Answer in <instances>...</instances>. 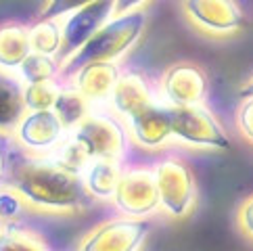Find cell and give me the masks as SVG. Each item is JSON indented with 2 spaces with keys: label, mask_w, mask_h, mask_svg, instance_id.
<instances>
[{
  "label": "cell",
  "mask_w": 253,
  "mask_h": 251,
  "mask_svg": "<svg viewBox=\"0 0 253 251\" xmlns=\"http://www.w3.org/2000/svg\"><path fill=\"white\" fill-rule=\"evenodd\" d=\"M184 11L199 30L211 36L234 34L245 21L237 0H184Z\"/></svg>",
  "instance_id": "9c48e42d"
},
{
  "label": "cell",
  "mask_w": 253,
  "mask_h": 251,
  "mask_svg": "<svg viewBox=\"0 0 253 251\" xmlns=\"http://www.w3.org/2000/svg\"><path fill=\"white\" fill-rule=\"evenodd\" d=\"M0 228H2V222H0Z\"/></svg>",
  "instance_id": "f546056e"
},
{
  "label": "cell",
  "mask_w": 253,
  "mask_h": 251,
  "mask_svg": "<svg viewBox=\"0 0 253 251\" xmlns=\"http://www.w3.org/2000/svg\"><path fill=\"white\" fill-rule=\"evenodd\" d=\"M161 90L169 107L201 105L207 94V76L195 63H176L166 71Z\"/></svg>",
  "instance_id": "30bf717a"
},
{
  "label": "cell",
  "mask_w": 253,
  "mask_h": 251,
  "mask_svg": "<svg viewBox=\"0 0 253 251\" xmlns=\"http://www.w3.org/2000/svg\"><path fill=\"white\" fill-rule=\"evenodd\" d=\"M239 130L247 140L253 142V96L245 98V103L239 109Z\"/></svg>",
  "instance_id": "484cf974"
},
{
  "label": "cell",
  "mask_w": 253,
  "mask_h": 251,
  "mask_svg": "<svg viewBox=\"0 0 253 251\" xmlns=\"http://www.w3.org/2000/svg\"><path fill=\"white\" fill-rule=\"evenodd\" d=\"M122 71L115 65V61H96L88 63L74 76V86L82 92L88 101L103 103L113 94V88L120 80Z\"/></svg>",
  "instance_id": "4fadbf2b"
},
{
  "label": "cell",
  "mask_w": 253,
  "mask_h": 251,
  "mask_svg": "<svg viewBox=\"0 0 253 251\" xmlns=\"http://www.w3.org/2000/svg\"><path fill=\"white\" fill-rule=\"evenodd\" d=\"M239 226L241 230L253 239V195L241 205L239 209Z\"/></svg>",
  "instance_id": "4316f807"
},
{
  "label": "cell",
  "mask_w": 253,
  "mask_h": 251,
  "mask_svg": "<svg viewBox=\"0 0 253 251\" xmlns=\"http://www.w3.org/2000/svg\"><path fill=\"white\" fill-rule=\"evenodd\" d=\"M239 94H241L243 98H251V96H253V78L249 80V82H247L245 86L241 88V92H239Z\"/></svg>",
  "instance_id": "f1b7e54d"
},
{
  "label": "cell",
  "mask_w": 253,
  "mask_h": 251,
  "mask_svg": "<svg viewBox=\"0 0 253 251\" xmlns=\"http://www.w3.org/2000/svg\"><path fill=\"white\" fill-rule=\"evenodd\" d=\"M0 251H50L48 245L21 224H4L0 228Z\"/></svg>",
  "instance_id": "44dd1931"
},
{
  "label": "cell",
  "mask_w": 253,
  "mask_h": 251,
  "mask_svg": "<svg viewBox=\"0 0 253 251\" xmlns=\"http://www.w3.org/2000/svg\"><path fill=\"white\" fill-rule=\"evenodd\" d=\"M25 199L11 186H0V222L19 224L25 213Z\"/></svg>",
  "instance_id": "cb8c5ba5"
},
{
  "label": "cell",
  "mask_w": 253,
  "mask_h": 251,
  "mask_svg": "<svg viewBox=\"0 0 253 251\" xmlns=\"http://www.w3.org/2000/svg\"><path fill=\"white\" fill-rule=\"evenodd\" d=\"M132 136L144 149H159L171 136V107L151 103L130 118Z\"/></svg>",
  "instance_id": "7c38bea8"
},
{
  "label": "cell",
  "mask_w": 253,
  "mask_h": 251,
  "mask_svg": "<svg viewBox=\"0 0 253 251\" xmlns=\"http://www.w3.org/2000/svg\"><path fill=\"white\" fill-rule=\"evenodd\" d=\"M74 132L86 142L94 159L120 164L128 149V134L124 124L109 113H90Z\"/></svg>",
  "instance_id": "8992f818"
},
{
  "label": "cell",
  "mask_w": 253,
  "mask_h": 251,
  "mask_svg": "<svg viewBox=\"0 0 253 251\" xmlns=\"http://www.w3.org/2000/svg\"><path fill=\"white\" fill-rule=\"evenodd\" d=\"M30 42L32 50L40 55L57 57L63 42V25L55 21H36L30 28Z\"/></svg>",
  "instance_id": "ffe728a7"
},
{
  "label": "cell",
  "mask_w": 253,
  "mask_h": 251,
  "mask_svg": "<svg viewBox=\"0 0 253 251\" xmlns=\"http://www.w3.org/2000/svg\"><path fill=\"white\" fill-rule=\"evenodd\" d=\"M144 25H147V15L140 8L130 11L126 15H117L115 19L107 21L69 61L63 63L61 76L74 78L88 63L120 59L140 38V34L144 32Z\"/></svg>",
  "instance_id": "7a4b0ae2"
},
{
  "label": "cell",
  "mask_w": 253,
  "mask_h": 251,
  "mask_svg": "<svg viewBox=\"0 0 253 251\" xmlns=\"http://www.w3.org/2000/svg\"><path fill=\"white\" fill-rule=\"evenodd\" d=\"M52 159H57L61 166H65L71 172L84 174L88 166L94 161L90 149L86 147V142L78 136L76 132H71L69 138H63L57 147V153L52 155Z\"/></svg>",
  "instance_id": "d6986e66"
},
{
  "label": "cell",
  "mask_w": 253,
  "mask_h": 251,
  "mask_svg": "<svg viewBox=\"0 0 253 251\" xmlns=\"http://www.w3.org/2000/svg\"><path fill=\"white\" fill-rule=\"evenodd\" d=\"M52 111L57 113V118L61 120L63 126H65V130H76L78 126L90 115V101L78 90L76 86L63 84Z\"/></svg>",
  "instance_id": "ac0fdd59"
},
{
  "label": "cell",
  "mask_w": 253,
  "mask_h": 251,
  "mask_svg": "<svg viewBox=\"0 0 253 251\" xmlns=\"http://www.w3.org/2000/svg\"><path fill=\"white\" fill-rule=\"evenodd\" d=\"M0 134H2V132H0Z\"/></svg>",
  "instance_id": "4dcf8cb0"
},
{
  "label": "cell",
  "mask_w": 253,
  "mask_h": 251,
  "mask_svg": "<svg viewBox=\"0 0 253 251\" xmlns=\"http://www.w3.org/2000/svg\"><path fill=\"white\" fill-rule=\"evenodd\" d=\"M151 103L155 101H153V88L147 78L136 71H126L120 76L111 94V105L117 113L130 120L134 113H138Z\"/></svg>",
  "instance_id": "5bb4252c"
},
{
  "label": "cell",
  "mask_w": 253,
  "mask_h": 251,
  "mask_svg": "<svg viewBox=\"0 0 253 251\" xmlns=\"http://www.w3.org/2000/svg\"><path fill=\"white\" fill-rule=\"evenodd\" d=\"M115 4L117 0H94L92 4L71 13L69 19H65V23H63V42L55 59L59 63H65L74 57L107 21H111Z\"/></svg>",
  "instance_id": "ba28073f"
},
{
  "label": "cell",
  "mask_w": 253,
  "mask_h": 251,
  "mask_svg": "<svg viewBox=\"0 0 253 251\" xmlns=\"http://www.w3.org/2000/svg\"><path fill=\"white\" fill-rule=\"evenodd\" d=\"M155 180L164 209L176 218L186 216L195 205V197H197V186L191 167L184 161L168 157L157 164Z\"/></svg>",
  "instance_id": "5b68a950"
},
{
  "label": "cell",
  "mask_w": 253,
  "mask_h": 251,
  "mask_svg": "<svg viewBox=\"0 0 253 251\" xmlns=\"http://www.w3.org/2000/svg\"><path fill=\"white\" fill-rule=\"evenodd\" d=\"M63 84L57 80H48V82H36L23 86V103L25 111H52Z\"/></svg>",
  "instance_id": "7402d4cb"
},
{
  "label": "cell",
  "mask_w": 253,
  "mask_h": 251,
  "mask_svg": "<svg viewBox=\"0 0 253 251\" xmlns=\"http://www.w3.org/2000/svg\"><path fill=\"white\" fill-rule=\"evenodd\" d=\"M32 52L30 28L13 21L0 25V69L21 67Z\"/></svg>",
  "instance_id": "9a60e30c"
},
{
  "label": "cell",
  "mask_w": 253,
  "mask_h": 251,
  "mask_svg": "<svg viewBox=\"0 0 253 251\" xmlns=\"http://www.w3.org/2000/svg\"><path fill=\"white\" fill-rule=\"evenodd\" d=\"M65 136V126L55 111H28L15 128L17 142L28 151L57 149Z\"/></svg>",
  "instance_id": "8fae6325"
},
{
  "label": "cell",
  "mask_w": 253,
  "mask_h": 251,
  "mask_svg": "<svg viewBox=\"0 0 253 251\" xmlns=\"http://www.w3.org/2000/svg\"><path fill=\"white\" fill-rule=\"evenodd\" d=\"M147 0H117L115 4V15H126L130 11H136L140 4H144Z\"/></svg>",
  "instance_id": "83f0119b"
},
{
  "label": "cell",
  "mask_w": 253,
  "mask_h": 251,
  "mask_svg": "<svg viewBox=\"0 0 253 251\" xmlns=\"http://www.w3.org/2000/svg\"><path fill=\"white\" fill-rule=\"evenodd\" d=\"M4 186L19 193L25 203L46 211H78L94 203L84 174L71 172L52 157H34L17 147L8 161Z\"/></svg>",
  "instance_id": "6da1fadb"
},
{
  "label": "cell",
  "mask_w": 253,
  "mask_h": 251,
  "mask_svg": "<svg viewBox=\"0 0 253 251\" xmlns=\"http://www.w3.org/2000/svg\"><path fill=\"white\" fill-rule=\"evenodd\" d=\"M25 115L23 86L0 71V132H15Z\"/></svg>",
  "instance_id": "2e32d148"
},
{
  "label": "cell",
  "mask_w": 253,
  "mask_h": 251,
  "mask_svg": "<svg viewBox=\"0 0 253 251\" xmlns=\"http://www.w3.org/2000/svg\"><path fill=\"white\" fill-rule=\"evenodd\" d=\"M92 2L94 0H48L36 21H55L57 17L67 15V13H76L80 8H84Z\"/></svg>",
  "instance_id": "d4e9b609"
},
{
  "label": "cell",
  "mask_w": 253,
  "mask_h": 251,
  "mask_svg": "<svg viewBox=\"0 0 253 251\" xmlns=\"http://www.w3.org/2000/svg\"><path fill=\"white\" fill-rule=\"evenodd\" d=\"M151 232L142 218H115L101 224L82 241L78 251H140Z\"/></svg>",
  "instance_id": "52a82bcc"
},
{
  "label": "cell",
  "mask_w": 253,
  "mask_h": 251,
  "mask_svg": "<svg viewBox=\"0 0 253 251\" xmlns=\"http://www.w3.org/2000/svg\"><path fill=\"white\" fill-rule=\"evenodd\" d=\"M171 136L186 145L230 151L232 142L205 105L171 107Z\"/></svg>",
  "instance_id": "3957f363"
},
{
  "label": "cell",
  "mask_w": 253,
  "mask_h": 251,
  "mask_svg": "<svg viewBox=\"0 0 253 251\" xmlns=\"http://www.w3.org/2000/svg\"><path fill=\"white\" fill-rule=\"evenodd\" d=\"M120 176H122L120 164L105 161V159H94L84 172V182L94 199H111L115 195Z\"/></svg>",
  "instance_id": "e0dca14e"
},
{
  "label": "cell",
  "mask_w": 253,
  "mask_h": 251,
  "mask_svg": "<svg viewBox=\"0 0 253 251\" xmlns=\"http://www.w3.org/2000/svg\"><path fill=\"white\" fill-rule=\"evenodd\" d=\"M61 63L55 57L48 55H40V52H32V55L23 61L21 69V78L28 84H36V82H48V80H55L61 69Z\"/></svg>",
  "instance_id": "603a6c76"
},
{
  "label": "cell",
  "mask_w": 253,
  "mask_h": 251,
  "mask_svg": "<svg viewBox=\"0 0 253 251\" xmlns=\"http://www.w3.org/2000/svg\"><path fill=\"white\" fill-rule=\"evenodd\" d=\"M113 201L120 208V211L130 218H144L153 213L161 205L155 169H149V167L122 169Z\"/></svg>",
  "instance_id": "277c9868"
}]
</instances>
